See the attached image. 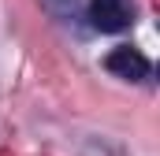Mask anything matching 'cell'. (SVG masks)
<instances>
[{"label":"cell","instance_id":"cell-1","mask_svg":"<svg viewBox=\"0 0 160 156\" xmlns=\"http://www.w3.org/2000/svg\"><path fill=\"white\" fill-rule=\"evenodd\" d=\"M89 22L101 34H119L130 26V7L127 0H93L89 4Z\"/></svg>","mask_w":160,"mask_h":156},{"label":"cell","instance_id":"cell-2","mask_svg":"<svg viewBox=\"0 0 160 156\" xmlns=\"http://www.w3.org/2000/svg\"><path fill=\"white\" fill-rule=\"evenodd\" d=\"M104 67H108L116 78H127V82H142V78H149V60H145L138 48H130V45L112 48L108 60H104Z\"/></svg>","mask_w":160,"mask_h":156}]
</instances>
